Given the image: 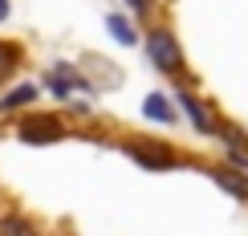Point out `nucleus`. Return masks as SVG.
<instances>
[{"instance_id":"423d86ee","label":"nucleus","mask_w":248,"mask_h":236,"mask_svg":"<svg viewBox=\"0 0 248 236\" xmlns=\"http://www.w3.org/2000/svg\"><path fill=\"white\" fill-rule=\"evenodd\" d=\"M179 106L187 110V118L195 122V130H203V135L212 130V118H208V110H203V106H200V102H195L191 94H179Z\"/></svg>"},{"instance_id":"9d476101","label":"nucleus","mask_w":248,"mask_h":236,"mask_svg":"<svg viewBox=\"0 0 248 236\" xmlns=\"http://www.w3.org/2000/svg\"><path fill=\"white\" fill-rule=\"evenodd\" d=\"M0 236H37V232L25 216H4L0 220Z\"/></svg>"},{"instance_id":"f03ea898","label":"nucleus","mask_w":248,"mask_h":236,"mask_svg":"<svg viewBox=\"0 0 248 236\" xmlns=\"http://www.w3.org/2000/svg\"><path fill=\"white\" fill-rule=\"evenodd\" d=\"M65 130H61V122L53 114H45V118H25L20 122V139L25 142H57Z\"/></svg>"},{"instance_id":"9b49d317","label":"nucleus","mask_w":248,"mask_h":236,"mask_svg":"<svg viewBox=\"0 0 248 236\" xmlns=\"http://www.w3.org/2000/svg\"><path fill=\"white\" fill-rule=\"evenodd\" d=\"M16 65H20V49H16V45H8V41H0V81L13 74Z\"/></svg>"},{"instance_id":"f8f14e48","label":"nucleus","mask_w":248,"mask_h":236,"mask_svg":"<svg viewBox=\"0 0 248 236\" xmlns=\"http://www.w3.org/2000/svg\"><path fill=\"white\" fill-rule=\"evenodd\" d=\"M126 4L134 8V13H147V8H151V0H126Z\"/></svg>"},{"instance_id":"20e7f679","label":"nucleus","mask_w":248,"mask_h":236,"mask_svg":"<svg viewBox=\"0 0 248 236\" xmlns=\"http://www.w3.org/2000/svg\"><path fill=\"white\" fill-rule=\"evenodd\" d=\"M142 114L155 118V122H175V110H171V102L163 94H151L147 102H142Z\"/></svg>"},{"instance_id":"7ed1b4c3","label":"nucleus","mask_w":248,"mask_h":236,"mask_svg":"<svg viewBox=\"0 0 248 236\" xmlns=\"http://www.w3.org/2000/svg\"><path fill=\"white\" fill-rule=\"evenodd\" d=\"M130 159L142 163V167H155V171L175 167V155H171L167 147H159V142H134V147H130Z\"/></svg>"},{"instance_id":"0eeeda50","label":"nucleus","mask_w":248,"mask_h":236,"mask_svg":"<svg viewBox=\"0 0 248 236\" xmlns=\"http://www.w3.org/2000/svg\"><path fill=\"white\" fill-rule=\"evenodd\" d=\"M212 179L220 183L224 191H232V196L248 200V179H244V175H236V171H212Z\"/></svg>"},{"instance_id":"6e6552de","label":"nucleus","mask_w":248,"mask_h":236,"mask_svg":"<svg viewBox=\"0 0 248 236\" xmlns=\"http://www.w3.org/2000/svg\"><path fill=\"white\" fill-rule=\"evenodd\" d=\"M106 29L110 33H114V41H122V45H134V41H139V33H134V29L126 25V16H106Z\"/></svg>"},{"instance_id":"1a4fd4ad","label":"nucleus","mask_w":248,"mask_h":236,"mask_svg":"<svg viewBox=\"0 0 248 236\" xmlns=\"http://www.w3.org/2000/svg\"><path fill=\"white\" fill-rule=\"evenodd\" d=\"M33 98H37V86H20V90H8V94L0 98V110H13V106H29Z\"/></svg>"},{"instance_id":"ddd939ff","label":"nucleus","mask_w":248,"mask_h":236,"mask_svg":"<svg viewBox=\"0 0 248 236\" xmlns=\"http://www.w3.org/2000/svg\"><path fill=\"white\" fill-rule=\"evenodd\" d=\"M0 20H8V0H0Z\"/></svg>"},{"instance_id":"39448f33","label":"nucleus","mask_w":248,"mask_h":236,"mask_svg":"<svg viewBox=\"0 0 248 236\" xmlns=\"http://www.w3.org/2000/svg\"><path fill=\"white\" fill-rule=\"evenodd\" d=\"M74 86H81V78H78L69 65H57L53 74H49V90H53V94H69Z\"/></svg>"},{"instance_id":"f257e3e1","label":"nucleus","mask_w":248,"mask_h":236,"mask_svg":"<svg viewBox=\"0 0 248 236\" xmlns=\"http://www.w3.org/2000/svg\"><path fill=\"white\" fill-rule=\"evenodd\" d=\"M147 53L151 61L163 69V74H175V69L183 65V53H179V41H175L167 29H155V33L147 37Z\"/></svg>"}]
</instances>
